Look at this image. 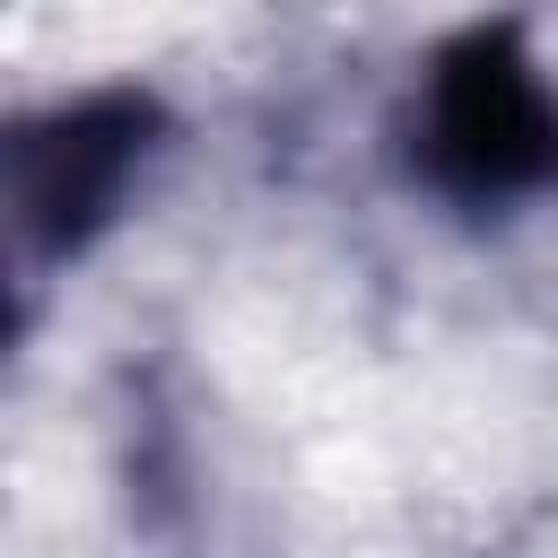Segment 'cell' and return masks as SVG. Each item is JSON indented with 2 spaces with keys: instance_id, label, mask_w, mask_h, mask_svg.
<instances>
[{
  "instance_id": "cell-1",
  "label": "cell",
  "mask_w": 558,
  "mask_h": 558,
  "mask_svg": "<svg viewBox=\"0 0 558 558\" xmlns=\"http://www.w3.org/2000/svg\"><path fill=\"white\" fill-rule=\"evenodd\" d=\"M418 174L462 209L558 183V96L514 26H471L436 52L418 96Z\"/></svg>"
},
{
  "instance_id": "cell-2",
  "label": "cell",
  "mask_w": 558,
  "mask_h": 558,
  "mask_svg": "<svg viewBox=\"0 0 558 558\" xmlns=\"http://www.w3.org/2000/svg\"><path fill=\"white\" fill-rule=\"evenodd\" d=\"M157 131L166 113L131 87H96V96H70L35 122L9 131V209H17V235L44 253V262H70L87 253L122 192L140 183V166L157 157Z\"/></svg>"
}]
</instances>
